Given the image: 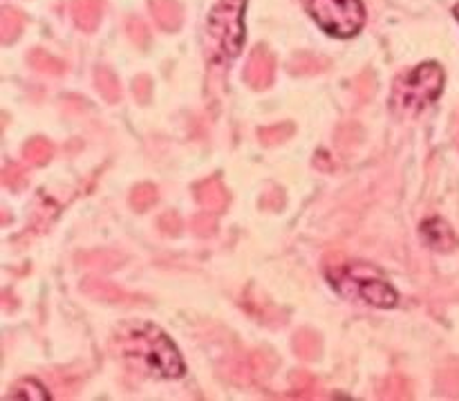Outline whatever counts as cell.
<instances>
[{
  "mask_svg": "<svg viewBox=\"0 0 459 401\" xmlns=\"http://www.w3.org/2000/svg\"><path fill=\"white\" fill-rule=\"evenodd\" d=\"M124 344V354L133 362H139L148 372L166 379H178L186 372L179 350L175 348L173 341L166 336L155 326H139L128 327L121 336Z\"/></svg>",
  "mask_w": 459,
  "mask_h": 401,
  "instance_id": "obj_1",
  "label": "cell"
},
{
  "mask_svg": "<svg viewBox=\"0 0 459 401\" xmlns=\"http://www.w3.org/2000/svg\"><path fill=\"white\" fill-rule=\"evenodd\" d=\"M327 281L339 294L350 301H363L375 308H394L399 294L388 285L377 269L366 263H345L339 267H327Z\"/></svg>",
  "mask_w": 459,
  "mask_h": 401,
  "instance_id": "obj_2",
  "label": "cell"
},
{
  "mask_svg": "<svg viewBox=\"0 0 459 401\" xmlns=\"http://www.w3.org/2000/svg\"><path fill=\"white\" fill-rule=\"evenodd\" d=\"M247 0H218L206 22V52L213 63L238 57L245 40Z\"/></svg>",
  "mask_w": 459,
  "mask_h": 401,
  "instance_id": "obj_3",
  "label": "cell"
},
{
  "mask_svg": "<svg viewBox=\"0 0 459 401\" xmlns=\"http://www.w3.org/2000/svg\"><path fill=\"white\" fill-rule=\"evenodd\" d=\"M444 90V70L437 63H421L394 83L393 108L406 115L424 110Z\"/></svg>",
  "mask_w": 459,
  "mask_h": 401,
  "instance_id": "obj_4",
  "label": "cell"
},
{
  "mask_svg": "<svg viewBox=\"0 0 459 401\" xmlns=\"http://www.w3.org/2000/svg\"><path fill=\"white\" fill-rule=\"evenodd\" d=\"M314 21L332 36L350 39L359 34L366 22V9L361 0H303Z\"/></svg>",
  "mask_w": 459,
  "mask_h": 401,
  "instance_id": "obj_5",
  "label": "cell"
},
{
  "mask_svg": "<svg viewBox=\"0 0 459 401\" xmlns=\"http://www.w3.org/2000/svg\"><path fill=\"white\" fill-rule=\"evenodd\" d=\"M273 74H276V58H273V54L264 48H255L245 67L247 83L255 90H264L273 83Z\"/></svg>",
  "mask_w": 459,
  "mask_h": 401,
  "instance_id": "obj_6",
  "label": "cell"
},
{
  "mask_svg": "<svg viewBox=\"0 0 459 401\" xmlns=\"http://www.w3.org/2000/svg\"><path fill=\"white\" fill-rule=\"evenodd\" d=\"M148 7H151V13L157 25L164 31H169V34H173V31L182 27L184 9L178 0H148Z\"/></svg>",
  "mask_w": 459,
  "mask_h": 401,
  "instance_id": "obj_7",
  "label": "cell"
},
{
  "mask_svg": "<svg viewBox=\"0 0 459 401\" xmlns=\"http://www.w3.org/2000/svg\"><path fill=\"white\" fill-rule=\"evenodd\" d=\"M421 238H424L426 245L433 247L435 251H451L453 247L457 245V238L455 233H453V229L439 218L426 220V222L421 224Z\"/></svg>",
  "mask_w": 459,
  "mask_h": 401,
  "instance_id": "obj_8",
  "label": "cell"
},
{
  "mask_svg": "<svg viewBox=\"0 0 459 401\" xmlns=\"http://www.w3.org/2000/svg\"><path fill=\"white\" fill-rule=\"evenodd\" d=\"M195 197L206 211H224L229 205V193L218 178H209L195 187Z\"/></svg>",
  "mask_w": 459,
  "mask_h": 401,
  "instance_id": "obj_9",
  "label": "cell"
},
{
  "mask_svg": "<svg viewBox=\"0 0 459 401\" xmlns=\"http://www.w3.org/2000/svg\"><path fill=\"white\" fill-rule=\"evenodd\" d=\"M72 18L83 31H94L103 16V0H72Z\"/></svg>",
  "mask_w": 459,
  "mask_h": 401,
  "instance_id": "obj_10",
  "label": "cell"
},
{
  "mask_svg": "<svg viewBox=\"0 0 459 401\" xmlns=\"http://www.w3.org/2000/svg\"><path fill=\"white\" fill-rule=\"evenodd\" d=\"M94 85H97V90L108 103H117L121 99L119 79H117L110 67H97L94 70Z\"/></svg>",
  "mask_w": 459,
  "mask_h": 401,
  "instance_id": "obj_11",
  "label": "cell"
},
{
  "mask_svg": "<svg viewBox=\"0 0 459 401\" xmlns=\"http://www.w3.org/2000/svg\"><path fill=\"white\" fill-rule=\"evenodd\" d=\"M22 157H25L27 164L31 166H43L48 164L54 157V146L52 142H48L45 137H34L25 144L22 148Z\"/></svg>",
  "mask_w": 459,
  "mask_h": 401,
  "instance_id": "obj_12",
  "label": "cell"
},
{
  "mask_svg": "<svg viewBox=\"0 0 459 401\" xmlns=\"http://www.w3.org/2000/svg\"><path fill=\"white\" fill-rule=\"evenodd\" d=\"M83 292L92 296V299L110 301V303H117V301L126 299V294L119 290V287L112 285V283L101 281V278H88V281L83 283Z\"/></svg>",
  "mask_w": 459,
  "mask_h": 401,
  "instance_id": "obj_13",
  "label": "cell"
},
{
  "mask_svg": "<svg viewBox=\"0 0 459 401\" xmlns=\"http://www.w3.org/2000/svg\"><path fill=\"white\" fill-rule=\"evenodd\" d=\"M327 58L316 57V54H309V52H300L291 58L290 63V70L294 74H318V72L327 70Z\"/></svg>",
  "mask_w": 459,
  "mask_h": 401,
  "instance_id": "obj_14",
  "label": "cell"
},
{
  "mask_svg": "<svg viewBox=\"0 0 459 401\" xmlns=\"http://www.w3.org/2000/svg\"><path fill=\"white\" fill-rule=\"evenodd\" d=\"M22 13L16 12V9H3V13H0V39H3V43H12V40H16L18 36L22 34Z\"/></svg>",
  "mask_w": 459,
  "mask_h": 401,
  "instance_id": "obj_15",
  "label": "cell"
},
{
  "mask_svg": "<svg viewBox=\"0 0 459 401\" xmlns=\"http://www.w3.org/2000/svg\"><path fill=\"white\" fill-rule=\"evenodd\" d=\"M294 350L300 359H316L321 354V336L312 330H300L294 339Z\"/></svg>",
  "mask_w": 459,
  "mask_h": 401,
  "instance_id": "obj_16",
  "label": "cell"
},
{
  "mask_svg": "<svg viewBox=\"0 0 459 401\" xmlns=\"http://www.w3.org/2000/svg\"><path fill=\"white\" fill-rule=\"evenodd\" d=\"M30 63L34 70L43 72V74H63V70H65V63L58 61L54 54L45 52V49H31Z\"/></svg>",
  "mask_w": 459,
  "mask_h": 401,
  "instance_id": "obj_17",
  "label": "cell"
},
{
  "mask_svg": "<svg viewBox=\"0 0 459 401\" xmlns=\"http://www.w3.org/2000/svg\"><path fill=\"white\" fill-rule=\"evenodd\" d=\"M9 399H30V401H48L49 395L45 393L43 386L34 379H22L13 386V393H9Z\"/></svg>",
  "mask_w": 459,
  "mask_h": 401,
  "instance_id": "obj_18",
  "label": "cell"
},
{
  "mask_svg": "<svg viewBox=\"0 0 459 401\" xmlns=\"http://www.w3.org/2000/svg\"><path fill=\"white\" fill-rule=\"evenodd\" d=\"M157 197H160L157 187H152V184H139V187H134L133 193H130V205L137 211H146L155 205Z\"/></svg>",
  "mask_w": 459,
  "mask_h": 401,
  "instance_id": "obj_19",
  "label": "cell"
},
{
  "mask_svg": "<svg viewBox=\"0 0 459 401\" xmlns=\"http://www.w3.org/2000/svg\"><path fill=\"white\" fill-rule=\"evenodd\" d=\"M126 31H128L130 40H133L137 48L146 49L148 43H151V31H148V25L139 16H130L128 21H126Z\"/></svg>",
  "mask_w": 459,
  "mask_h": 401,
  "instance_id": "obj_20",
  "label": "cell"
},
{
  "mask_svg": "<svg viewBox=\"0 0 459 401\" xmlns=\"http://www.w3.org/2000/svg\"><path fill=\"white\" fill-rule=\"evenodd\" d=\"M291 133H294V126L278 124V126H269V128H263L258 135L263 144H281L285 142L287 137H291Z\"/></svg>",
  "mask_w": 459,
  "mask_h": 401,
  "instance_id": "obj_21",
  "label": "cell"
},
{
  "mask_svg": "<svg viewBox=\"0 0 459 401\" xmlns=\"http://www.w3.org/2000/svg\"><path fill=\"white\" fill-rule=\"evenodd\" d=\"M193 231L197 233V236H213L215 231H218V222H215L213 215L209 214H200L193 218Z\"/></svg>",
  "mask_w": 459,
  "mask_h": 401,
  "instance_id": "obj_22",
  "label": "cell"
},
{
  "mask_svg": "<svg viewBox=\"0 0 459 401\" xmlns=\"http://www.w3.org/2000/svg\"><path fill=\"white\" fill-rule=\"evenodd\" d=\"M25 170L21 169V166H16V164H9V166H4V170H3V184L4 187H9V188H21V187H25Z\"/></svg>",
  "mask_w": 459,
  "mask_h": 401,
  "instance_id": "obj_23",
  "label": "cell"
},
{
  "mask_svg": "<svg viewBox=\"0 0 459 401\" xmlns=\"http://www.w3.org/2000/svg\"><path fill=\"white\" fill-rule=\"evenodd\" d=\"M160 227L164 229V233H169V236H178V233L182 231V220L178 218V214L169 211V214H164L160 218Z\"/></svg>",
  "mask_w": 459,
  "mask_h": 401,
  "instance_id": "obj_24",
  "label": "cell"
},
{
  "mask_svg": "<svg viewBox=\"0 0 459 401\" xmlns=\"http://www.w3.org/2000/svg\"><path fill=\"white\" fill-rule=\"evenodd\" d=\"M133 92L137 97V101L146 103L151 99V79L148 76H137L133 83Z\"/></svg>",
  "mask_w": 459,
  "mask_h": 401,
  "instance_id": "obj_25",
  "label": "cell"
},
{
  "mask_svg": "<svg viewBox=\"0 0 459 401\" xmlns=\"http://www.w3.org/2000/svg\"><path fill=\"white\" fill-rule=\"evenodd\" d=\"M455 16H457V21H459V4L455 7Z\"/></svg>",
  "mask_w": 459,
  "mask_h": 401,
  "instance_id": "obj_26",
  "label": "cell"
}]
</instances>
